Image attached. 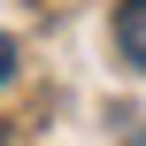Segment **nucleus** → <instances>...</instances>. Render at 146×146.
Here are the masks:
<instances>
[{"mask_svg": "<svg viewBox=\"0 0 146 146\" xmlns=\"http://www.w3.org/2000/svg\"><path fill=\"white\" fill-rule=\"evenodd\" d=\"M115 54H123L131 69L146 62V0H123V8H115Z\"/></svg>", "mask_w": 146, "mask_h": 146, "instance_id": "obj_1", "label": "nucleus"}, {"mask_svg": "<svg viewBox=\"0 0 146 146\" xmlns=\"http://www.w3.org/2000/svg\"><path fill=\"white\" fill-rule=\"evenodd\" d=\"M8 77H15V38L0 31V85H8Z\"/></svg>", "mask_w": 146, "mask_h": 146, "instance_id": "obj_2", "label": "nucleus"}]
</instances>
